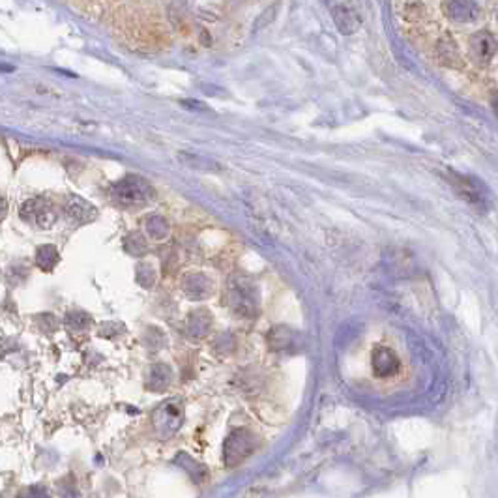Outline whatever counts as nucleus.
Returning a JSON list of instances; mask_svg holds the SVG:
<instances>
[{"label": "nucleus", "mask_w": 498, "mask_h": 498, "mask_svg": "<svg viewBox=\"0 0 498 498\" xmlns=\"http://www.w3.org/2000/svg\"><path fill=\"white\" fill-rule=\"evenodd\" d=\"M112 197L115 201L124 204V206H145L148 202H152L156 197L154 187L146 180H143L141 176H128L124 180L117 182L112 186Z\"/></svg>", "instance_id": "nucleus-1"}, {"label": "nucleus", "mask_w": 498, "mask_h": 498, "mask_svg": "<svg viewBox=\"0 0 498 498\" xmlns=\"http://www.w3.org/2000/svg\"><path fill=\"white\" fill-rule=\"evenodd\" d=\"M159 412H161V420H156V427H163L161 435L167 436L174 433V431L180 427V418H182V410L180 405L176 403H167L163 407H159Z\"/></svg>", "instance_id": "nucleus-9"}, {"label": "nucleus", "mask_w": 498, "mask_h": 498, "mask_svg": "<svg viewBox=\"0 0 498 498\" xmlns=\"http://www.w3.org/2000/svg\"><path fill=\"white\" fill-rule=\"evenodd\" d=\"M332 17L341 34H354L360 28V15L351 6H335L332 10Z\"/></svg>", "instance_id": "nucleus-8"}, {"label": "nucleus", "mask_w": 498, "mask_h": 498, "mask_svg": "<svg viewBox=\"0 0 498 498\" xmlns=\"http://www.w3.org/2000/svg\"><path fill=\"white\" fill-rule=\"evenodd\" d=\"M66 214L69 220H73L77 223H88L92 220H96V208L84 202L79 197H73L71 201L66 204Z\"/></svg>", "instance_id": "nucleus-10"}, {"label": "nucleus", "mask_w": 498, "mask_h": 498, "mask_svg": "<svg viewBox=\"0 0 498 498\" xmlns=\"http://www.w3.org/2000/svg\"><path fill=\"white\" fill-rule=\"evenodd\" d=\"M253 450H255V435L244 429L236 431L225 442V463L227 466L242 463L246 457L253 453Z\"/></svg>", "instance_id": "nucleus-3"}, {"label": "nucleus", "mask_w": 498, "mask_h": 498, "mask_svg": "<svg viewBox=\"0 0 498 498\" xmlns=\"http://www.w3.org/2000/svg\"><path fill=\"white\" fill-rule=\"evenodd\" d=\"M471 53L477 62H489L497 53V42L489 32H477L471 38Z\"/></svg>", "instance_id": "nucleus-7"}, {"label": "nucleus", "mask_w": 498, "mask_h": 498, "mask_svg": "<svg viewBox=\"0 0 498 498\" xmlns=\"http://www.w3.org/2000/svg\"><path fill=\"white\" fill-rule=\"evenodd\" d=\"M448 180H450L451 186L455 187L457 195L461 199H464L472 206H484L485 193L482 191L479 182H476L471 176H463V174L453 173V171L448 174Z\"/></svg>", "instance_id": "nucleus-5"}, {"label": "nucleus", "mask_w": 498, "mask_h": 498, "mask_svg": "<svg viewBox=\"0 0 498 498\" xmlns=\"http://www.w3.org/2000/svg\"><path fill=\"white\" fill-rule=\"evenodd\" d=\"M36 263L38 266L45 272H51L58 263V251L53 246H43L38 249V255H36Z\"/></svg>", "instance_id": "nucleus-11"}, {"label": "nucleus", "mask_w": 498, "mask_h": 498, "mask_svg": "<svg viewBox=\"0 0 498 498\" xmlns=\"http://www.w3.org/2000/svg\"><path fill=\"white\" fill-rule=\"evenodd\" d=\"M444 14L451 21L472 23L477 19L479 8L476 0H444Z\"/></svg>", "instance_id": "nucleus-6"}, {"label": "nucleus", "mask_w": 498, "mask_h": 498, "mask_svg": "<svg viewBox=\"0 0 498 498\" xmlns=\"http://www.w3.org/2000/svg\"><path fill=\"white\" fill-rule=\"evenodd\" d=\"M180 159L186 165L193 167V169H201V171H217L220 169L214 161L201 158V156H193V154H180Z\"/></svg>", "instance_id": "nucleus-12"}, {"label": "nucleus", "mask_w": 498, "mask_h": 498, "mask_svg": "<svg viewBox=\"0 0 498 498\" xmlns=\"http://www.w3.org/2000/svg\"><path fill=\"white\" fill-rule=\"evenodd\" d=\"M23 222L36 225L38 228L53 227L56 222V208L53 202L45 197H34L21 206L19 210Z\"/></svg>", "instance_id": "nucleus-2"}, {"label": "nucleus", "mask_w": 498, "mask_h": 498, "mask_svg": "<svg viewBox=\"0 0 498 498\" xmlns=\"http://www.w3.org/2000/svg\"><path fill=\"white\" fill-rule=\"evenodd\" d=\"M6 210H8L6 199H4V197H2V217H6Z\"/></svg>", "instance_id": "nucleus-14"}, {"label": "nucleus", "mask_w": 498, "mask_h": 498, "mask_svg": "<svg viewBox=\"0 0 498 498\" xmlns=\"http://www.w3.org/2000/svg\"><path fill=\"white\" fill-rule=\"evenodd\" d=\"M371 367H373V373L379 379H390V377L399 373L401 360L390 346H377L371 354Z\"/></svg>", "instance_id": "nucleus-4"}, {"label": "nucleus", "mask_w": 498, "mask_h": 498, "mask_svg": "<svg viewBox=\"0 0 498 498\" xmlns=\"http://www.w3.org/2000/svg\"><path fill=\"white\" fill-rule=\"evenodd\" d=\"M493 109H495V112L498 115V94L497 96H493Z\"/></svg>", "instance_id": "nucleus-13"}]
</instances>
